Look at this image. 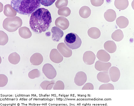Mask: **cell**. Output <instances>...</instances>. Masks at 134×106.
Segmentation results:
<instances>
[{"mask_svg": "<svg viewBox=\"0 0 134 106\" xmlns=\"http://www.w3.org/2000/svg\"><path fill=\"white\" fill-rule=\"evenodd\" d=\"M4 14L7 17H16L17 12L11 5L7 4L4 6Z\"/></svg>", "mask_w": 134, "mask_h": 106, "instance_id": "11", "label": "cell"}, {"mask_svg": "<svg viewBox=\"0 0 134 106\" xmlns=\"http://www.w3.org/2000/svg\"><path fill=\"white\" fill-rule=\"evenodd\" d=\"M91 13V10L90 8L86 6L82 7L79 11L80 16L84 18H88L90 16Z\"/></svg>", "mask_w": 134, "mask_h": 106, "instance_id": "21", "label": "cell"}, {"mask_svg": "<svg viewBox=\"0 0 134 106\" xmlns=\"http://www.w3.org/2000/svg\"><path fill=\"white\" fill-rule=\"evenodd\" d=\"M8 60L11 63L16 64L20 60V56L16 52L12 53L9 56Z\"/></svg>", "mask_w": 134, "mask_h": 106, "instance_id": "23", "label": "cell"}, {"mask_svg": "<svg viewBox=\"0 0 134 106\" xmlns=\"http://www.w3.org/2000/svg\"><path fill=\"white\" fill-rule=\"evenodd\" d=\"M57 49L64 57H69L72 55V52L71 50L69 48L63 43H59L57 46Z\"/></svg>", "mask_w": 134, "mask_h": 106, "instance_id": "6", "label": "cell"}, {"mask_svg": "<svg viewBox=\"0 0 134 106\" xmlns=\"http://www.w3.org/2000/svg\"><path fill=\"white\" fill-rule=\"evenodd\" d=\"M116 24L120 29H124L126 28L129 23L128 19L124 16L119 17L116 19Z\"/></svg>", "mask_w": 134, "mask_h": 106, "instance_id": "15", "label": "cell"}, {"mask_svg": "<svg viewBox=\"0 0 134 106\" xmlns=\"http://www.w3.org/2000/svg\"><path fill=\"white\" fill-rule=\"evenodd\" d=\"M104 17L106 20L109 22H112L115 20L116 14L115 11L113 9L108 10L105 12Z\"/></svg>", "mask_w": 134, "mask_h": 106, "instance_id": "13", "label": "cell"}, {"mask_svg": "<svg viewBox=\"0 0 134 106\" xmlns=\"http://www.w3.org/2000/svg\"><path fill=\"white\" fill-rule=\"evenodd\" d=\"M64 42L67 47L72 50L79 48L82 44L80 38L77 34L73 33L66 35L64 39Z\"/></svg>", "mask_w": 134, "mask_h": 106, "instance_id": "4", "label": "cell"}, {"mask_svg": "<svg viewBox=\"0 0 134 106\" xmlns=\"http://www.w3.org/2000/svg\"><path fill=\"white\" fill-rule=\"evenodd\" d=\"M40 4H41L42 5L45 6H49L51 5H52L54 3L55 0H52V1H42L40 0Z\"/></svg>", "mask_w": 134, "mask_h": 106, "instance_id": "27", "label": "cell"}, {"mask_svg": "<svg viewBox=\"0 0 134 106\" xmlns=\"http://www.w3.org/2000/svg\"><path fill=\"white\" fill-rule=\"evenodd\" d=\"M22 24V20L19 17H8L4 20L3 27L6 31L13 32L16 31Z\"/></svg>", "mask_w": 134, "mask_h": 106, "instance_id": "3", "label": "cell"}, {"mask_svg": "<svg viewBox=\"0 0 134 106\" xmlns=\"http://www.w3.org/2000/svg\"><path fill=\"white\" fill-rule=\"evenodd\" d=\"M19 33L21 38L25 39L31 38L32 35L31 32L29 28L26 27L20 28L19 29Z\"/></svg>", "mask_w": 134, "mask_h": 106, "instance_id": "14", "label": "cell"}, {"mask_svg": "<svg viewBox=\"0 0 134 106\" xmlns=\"http://www.w3.org/2000/svg\"><path fill=\"white\" fill-rule=\"evenodd\" d=\"M55 25L57 27L63 30L68 29L70 23L68 19L63 17H60L56 19Z\"/></svg>", "mask_w": 134, "mask_h": 106, "instance_id": "5", "label": "cell"}, {"mask_svg": "<svg viewBox=\"0 0 134 106\" xmlns=\"http://www.w3.org/2000/svg\"><path fill=\"white\" fill-rule=\"evenodd\" d=\"M8 40L7 34L3 31H1V45H4L7 44Z\"/></svg>", "mask_w": 134, "mask_h": 106, "instance_id": "25", "label": "cell"}, {"mask_svg": "<svg viewBox=\"0 0 134 106\" xmlns=\"http://www.w3.org/2000/svg\"><path fill=\"white\" fill-rule=\"evenodd\" d=\"M97 57L99 60L107 62L110 59V56L107 52L104 50H100L98 51Z\"/></svg>", "mask_w": 134, "mask_h": 106, "instance_id": "12", "label": "cell"}, {"mask_svg": "<svg viewBox=\"0 0 134 106\" xmlns=\"http://www.w3.org/2000/svg\"><path fill=\"white\" fill-rule=\"evenodd\" d=\"M96 56L92 51H88L84 53L83 59L85 63L88 65L94 64L96 59Z\"/></svg>", "mask_w": 134, "mask_h": 106, "instance_id": "8", "label": "cell"}, {"mask_svg": "<svg viewBox=\"0 0 134 106\" xmlns=\"http://www.w3.org/2000/svg\"><path fill=\"white\" fill-rule=\"evenodd\" d=\"M52 22L50 12L46 9L41 8L31 14L29 24L32 31L36 33L40 34L48 30Z\"/></svg>", "mask_w": 134, "mask_h": 106, "instance_id": "1", "label": "cell"}, {"mask_svg": "<svg viewBox=\"0 0 134 106\" xmlns=\"http://www.w3.org/2000/svg\"><path fill=\"white\" fill-rule=\"evenodd\" d=\"M50 58L52 61L56 63H60L63 59L62 56L56 49L52 50L50 54Z\"/></svg>", "mask_w": 134, "mask_h": 106, "instance_id": "9", "label": "cell"}, {"mask_svg": "<svg viewBox=\"0 0 134 106\" xmlns=\"http://www.w3.org/2000/svg\"><path fill=\"white\" fill-rule=\"evenodd\" d=\"M111 38L112 39L116 42H120L124 38V33L121 30H116L112 34Z\"/></svg>", "mask_w": 134, "mask_h": 106, "instance_id": "22", "label": "cell"}, {"mask_svg": "<svg viewBox=\"0 0 134 106\" xmlns=\"http://www.w3.org/2000/svg\"><path fill=\"white\" fill-rule=\"evenodd\" d=\"M71 12L70 8L68 7H65L59 9L58 11V14L62 17H67L70 16Z\"/></svg>", "mask_w": 134, "mask_h": 106, "instance_id": "24", "label": "cell"}, {"mask_svg": "<svg viewBox=\"0 0 134 106\" xmlns=\"http://www.w3.org/2000/svg\"><path fill=\"white\" fill-rule=\"evenodd\" d=\"M43 60L42 56L39 53L34 54L30 58V62L34 65H39L42 63Z\"/></svg>", "mask_w": 134, "mask_h": 106, "instance_id": "10", "label": "cell"}, {"mask_svg": "<svg viewBox=\"0 0 134 106\" xmlns=\"http://www.w3.org/2000/svg\"><path fill=\"white\" fill-rule=\"evenodd\" d=\"M68 1L67 0H65V1L58 0L55 2V5L56 7L60 9L63 7H66L68 5Z\"/></svg>", "mask_w": 134, "mask_h": 106, "instance_id": "26", "label": "cell"}, {"mask_svg": "<svg viewBox=\"0 0 134 106\" xmlns=\"http://www.w3.org/2000/svg\"><path fill=\"white\" fill-rule=\"evenodd\" d=\"M91 2L93 5L96 7L100 6L103 4L104 2L103 0H100V1H91Z\"/></svg>", "mask_w": 134, "mask_h": 106, "instance_id": "28", "label": "cell"}, {"mask_svg": "<svg viewBox=\"0 0 134 106\" xmlns=\"http://www.w3.org/2000/svg\"><path fill=\"white\" fill-rule=\"evenodd\" d=\"M129 5L127 0H116L114 1V5L118 9L124 10L126 9Z\"/></svg>", "mask_w": 134, "mask_h": 106, "instance_id": "19", "label": "cell"}, {"mask_svg": "<svg viewBox=\"0 0 134 106\" xmlns=\"http://www.w3.org/2000/svg\"><path fill=\"white\" fill-rule=\"evenodd\" d=\"M42 71L47 77L48 76V75H50L53 73L57 75V72L55 69L50 64H44L43 67ZM49 75L48 78L49 77Z\"/></svg>", "mask_w": 134, "mask_h": 106, "instance_id": "16", "label": "cell"}, {"mask_svg": "<svg viewBox=\"0 0 134 106\" xmlns=\"http://www.w3.org/2000/svg\"><path fill=\"white\" fill-rule=\"evenodd\" d=\"M52 33V39L55 42H59L63 36L64 33L63 31L59 28L53 27L51 30Z\"/></svg>", "mask_w": 134, "mask_h": 106, "instance_id": "7", "label": "cell"}, {"mask_svg": "<svg viewBox=\"0 0 134 106\" xmlns=\"http://www.w3.org/2000/svg\"><path fill=\"white\" fill-rule=\"evenodd\" d=\"M104 47L106 50L110 53H113L116 49V45L114 41H109L105 43Z\"/></svg>", "mask_w": 134, "mask_h": 106, "instance_id": "18", "label": "cell"}, {"mask_svg": "<svg viewBox=\"0 0 134 106\" xmlns=\"http://www.w3.org/2000/svg\"><path fill=\"white\" fill-rule=\"evenodd\" d=\"M111 66V64L110 63L102 62L99 61H97L95 64V68L97 70L99 71L107 70L108 71L110 67Z\"/></svg>", "mask_w": 134, "mask_h": 106, "instance_id": "20", "label": "cell"}, {"mask_svg": "<svg viewBox=\"0 0 134 106\" xmlns=\"http://www.w3.org/2000/svg\"><path fill=\"white\" fill-rule=\"evenodd\" d=\"M10 5L18 13L25 15L32 14L41 6L39 0H13Z\"/></svg>", "mask_w": 134, "mask_h": 106, "instance_id": "2", "label": "cell"}, {"mask_svg": "<svg viewBox=\"0 0 134 106\" xmlns=\"http://www.w3.org/2000/svg\"><path fill=\"white\" fill-rule=\"evenodd\" d=\"M88 34L90 38L96 39L100 37L101 32L98 28L94 27L91 28L88 30Z\"/></svg>", "mask_w": 134, "mask_h": 106, "instance_id": "17", "label": "cell"}]
</instances>
